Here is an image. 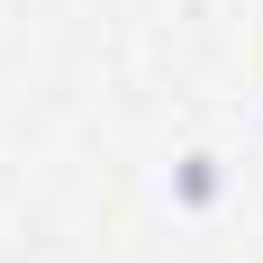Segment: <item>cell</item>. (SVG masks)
<instances>
[{"mask_svg":"<svg viewBox=\"0 0 263 263\" xmlns=\"http://www.w3.org/2000/svg\"><path fill=\"white\" fill-rule=\"evenodd\" d=\"M182 200H191V209L218 200V155H182Z\"/></svg>","mask_w":263,"mask_h":263,"instance_id":"6da1fadb","label":"cell"}]
</instances>
